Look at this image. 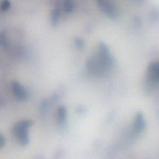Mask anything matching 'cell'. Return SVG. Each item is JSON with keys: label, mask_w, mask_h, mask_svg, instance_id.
Wrapping results in <instances>:
<instances>
[{"label": "cell", "mask_w": 159, "mask_h": 159, "mask_svg": "<svg viewBox=\"0 0 159 159\" xmlns=\"http://www.w3.org/2000/svg\"><path fill=\"white\" fill-rule=\"evenodd\" d=\"M151 77L153 80L159 82V62L154 63L150 68Z\"/></svg>", "instance_id": "obj_1"}]
</instances>
